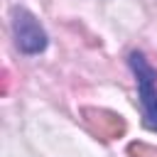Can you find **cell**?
Listing matches in <instances>:
<instances>
[{
	"mask_svg": "<svg viewBox=\"0 0 157 157\" xmlns=\"http://www.w3.org/2000/svg\"><path fill=\"white\" fill-rule=\"evenodd\" d=\"M128 64L137 81L140 105H142V123L150 130H157V71L150 66L142 52H130Z\"/></svg>",
	"mask_w": 157,
	"mask_h": 157,
	"instance_id": "6da1fadb",
	"label": "cell"
},
{
	"mask_svg": "<svg viewBox=\"0 0 157 157\" xmlns=\"http://www.w3.org/2000/svg\"><path fill=\"white\" fill-rule=\"evenodd\" d=\"M12 29H15V42H17L20 52L39 54L47 47V32L34 20V15L27 12L25 7H15L12 10Z\"/></svg>",
	"mask_w": 157,
	"mask_h": 157,
	"instance_id": "7a4b0ae2",
	"label": "cell"
},
{
	"mask_svg": "<svg viewBox=\"0 0 157 157\" xmlns=\"http://www.w3.org/2000/svg\"><path fill=\"white\" fill-rule=\"evenodd\" d=\"M81 118H83L86 128L101 140H115L125 132V120L113 110L88 105V108H81Z\"/></svg>",
	"mask_w": 157,
	"mask_h": 157,
	"instance_id": "3957f363",
	"label": "cell"
},
{
	"mask_svg": "<svg viewBox=\"0 0 157 157\" xmlns=\"http://www.w3.org/2000/svg\"><path fill=\"white\" fill-rule=\"evenodd\" d=\"M130 157H157V147L152 145H145V142H132L128 147Z\"/></svg>",
	"mask_w": 157,
	"mask_h": 157,
	"instance_id": "277c9868",
	"label": "cell"
}]
</instances>
